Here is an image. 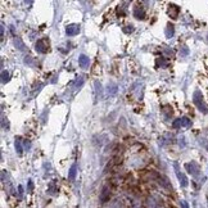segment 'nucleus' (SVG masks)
Instances as JSON below:
<instances>
[{"mask_svg": "<svg viewBox=\"0 0 208 208\" xmlns=\"http://www.w3.org/2000/svg\"><path fill=\"white\" fill-rule=\"evenodd\" d=\"M193 102H194V104L196 106V108H198L202 113H204V114L208 113V106L204 103L203 95H202L200 90H195L194 91V94H193Z\"/></svg>", "mask_w": 208, "mask_h": 208, "instance_id": "f257e3e1", "label": "nucleus"}, {"mask_svg": "<svg viewBox=\"0 0 208 208\" xmlns=\"http://www.w3.org/2000/svg\"><path fill=\"white\" fill-rule=\"evenodd\" d=\"M173 167H175V173H176V176H177L179 181H180V185H181L183 188H186V186H188V184H189L188 177L185 176V175H184L181 171H180V168H179V163H177V162H173Z\"/></svg>", "mask_w": 208, "mask_h": 208, "instance_id": "f03ea898", "label": "nucleus"}, {"mask_svg": "<svg viewBox=\"0 0 208 208\" xmlns=\"http://www.w3.org/2000/svg\"><path fill=\"white\" fill-rule=\"evenodd\" d=\"M35 49L37 53H41V54H45L49 50V40L48 39H40L36 41V45Z\"/></svg>", "mask_w": 208, "mask_h": 208, "instance_id": "7ed1b4c3", "label": "nucleus"}, {"mask_svg": "<svg viewBox=\"0 0 208 208\" xmlns=\"http://www.w3.org/2000/svg\"><path fill=\"white\" fill-rule=\"evenodd\" d=\"M185 168H186V171H188L189 173L193 175V176H198L199 172H200V167H199V165H198L196 162H194V161H191V162L186 163V165H185Z\"/></svg>", "mask_w": 208, "mask_h": 208, "instance_id": "20e7f679", "label": "nucleus"}, {"mask_svg": "<svg viewBox=\"0 0 208 208\" xmlns=\"http://www.w3.org/2000/svg\"><path fill=\"white\" fill-rule=\"evenodd\" d=\"M167 13H168V15L171 17L172 19H176L177 17H179V13H180V8L177 7V5H175V4H171L168 7V9H167Z\"/></svg>", "mask_w": 208, "mask_h": 208, "instance_id": "39448f33", "label": "nucleus"}, {"mask_svg": "<svg viewBox=\"0 0 208 208\" xmlns=\"http://www.w3.org/2000/svg\"><path fill=\"white\" fill-rule=\"evenodd\" d=\"M65 34L68 36H76L80 34V26L79 25H69L65 29Z\"/></svg>", "mask_w": 208, "mask_h": 208, "instance_id": "423d86ee", "label": "nucleus"}, {"mask_svg": "<svg viewBox=\"0 0 208 208\" xmlns=\"http://www.w3.org/2000/svg\"><path fill=\"white\" fill-rule=\"evenodd\" d=\"M109 198H111V191H109L108 186H104L102 193H100L99 199H100L102 203H107V202H109Z\"/></svg>", "mask_w": 208, "mask_h": 208, "instance_id": "0eeeda50", "label": "nucleus"}, {"mask_svg": "<svg viewBox=\"0 0 208 208\" xmlns=\"http://www.w3.org/2000/svg\"><path fill=\"white\" fill-rule=\"evenodd\" d=\"M134 17L136 19H144L145 18V12L140 5H136V7L134 8Z\"/></svg>", "mask_w": 208, "mask_h": 208, "instance_id": "6e6552de", "label": "nucleus"}, {"mask_svg": "<svg viewBox=\"0 0 208 208\" xmlns=\"http://www.w3.org/2000/svg\"><path fill=\"white\" fill-rule=\"evenodd\" d=\"M158 184L161 185V186L163 189H167V190H171L172 191V186H171V184H169L168 181V179L167 177H162V176H158Z\"/></svg>", "mask_w": 208, "mask_h": 208, "instance_id": "1a4fd4ad", "label": "nucleus"}, {"mask_svg": "<svg viewBox=\"0 0 208 208\" xmlns=\"http://www.w3.org/2000/svg\"><path fill=\"white\" fill-rule=\"evenodd\" d=\"M79 64H80L81 68H87V67H89V64H90L89 57H86V55H84V54H81L80 58H79Z\"/></svg>", "mask_w": 208, "mask_h": 208, "instance_id": "9d476101", "label": "nucleus"}, {"mask_svg": "<svg viewBox=\"0 0 208 208\" xmlns=\"http://www.w3.org/2000/svg\"><path fill=\"white\" fill-rule=\"evenodd\" d=\"M127 2H130V0H123L122 4H119V5H118V8H117V15H119V17H122V15H125V14H126Z\"/></svg>", "mask_w": 208, "mask_h": 208, "instance_id": "9b49d317", "label": "nucleus"}, {"mask_svg": "<svg viewBox=\"0 0 208 208\" xmlns=\"http://www.w3.org/2000/svg\"><path fill=\"white\" fill-rule=\"evenodd\" d=\"M76 173H77V166L72 165V166H71V168H69V172H68V180H69V181H75Z\"/></svg>", "mask_w": 208, "mask_h": 208, "instance_id": "f8f14e48", "label": "nucleus"}, {"mask_svg": "<svg viewBox=\"0 0 208 208\" xmlns=\"http://www.w3.org/2000/svg\"><path fill=\"white\" fill-rule=\"evenodd\" d=\"M14 146H15V152H17L18 154H22V152H23V146H22V139L19 138V136L15 138Z\"/></svg>", "mask_w": 208, "mask_h": 208, "instance_id": "ddd939ff", "label": "nucleus"}, {"mask_svg": "<svg viewBox=\"0 0 208 208\" xmlns=\"http://www.w3.org/2000/svg\"><path fill=\"white\" fill-rule=\"evenodd\" d=\"M165 34H166V37H167V39H171V37L173 36V34H175V27H173V25H171V23L167 25Z\"/></svg>", "mask_w": 208, "mask_h": 208, "instance_id": "4468645a", "label": "nucleus"}, {"mask_svg": "<svg viewBox=\"0 0 208 208\" xmlns=\"http://www.w3.org/2000/svg\"><path fill=\"white\" fill-rule=\"evenodd\" d=\"M168 61H166L165 58H157V67H161V68H166L168 67Z\"/></svg>", "mask_w": 208, "mask_h": 208, "instance_id": "2eb2a0df", "label": "nucleus"}, {"mask_svg": "<svg viewBox=\"0 0 208 208\" xmlns=\"http://www.w3.org/2000/svg\"><path fill=\"white\" fill-rule=\"evenodd\" d=\"M14 44H15V46H17L21 52H23L25 49H26V46H25L23 41H22V40L19 39V37H15V39H14Z\"/></svg>", "mask_w": 208, "mask_h": 208, "instance_id": "dca6fc26", "label": "nucleus"}, {"mask_svg": "<svg viewBox=\"0 0 208 208\" xmlns=\"http://www.w3.org/2000/svg\"><path fill=\"white\" fill-rule=\"evenodd\" d=\"M107 91L108 94H114V92L117 91V85L116 84H108V87H107Z\"/></svg>", "mask_w": 208, "mask_h": 208, "instance_id": "f3484780", "label": "nucleus"}, {"mask_svg": "<svg viewBox=\"0 0 208 208\" xmlns=\"http://www.w3.org/2000/svg\"><path fill=\"white\" fill-rule=\"evenodd\" d=\"M191 126V121L188 117H183L181 118V127H190Z\"/></svg>", "mask_w": 208, "mask_h": 208, "instance_id": "a211bd4d", "label": "nucleus"}, {"mask_svg": "<svg viewBox=\"0 0 208 208\" xmlns=\"http://www.w3.org/2000/svg\"><path fill=\"white\" fill-rule=\"evenodd\" d=\"M48 191H49V194H52V195L57 194V191H58V188L55 186V184H54V183H52L50 185H49V189H48Z\"/></svg>", "mask_w": 208, "mask_h": 208, "instance_id": "6ab92c4d", "label": "nucleus"}, {"mask_svg": "<svg viewBox=\"0 0 208 208\" xmlns=\"http://www.w3.org/2000/svg\"><path fill=\"white\" fill-rule=\"evenodd\" d=\"M84 82H85L84 77H77V80L75 81V87H76V89H80V87L84 85Z\"/></svg>", "mask_w": 208, "mask_h": 208, "instance_id": "aec40b11", "label": "nucleus"}, {"mask_svg": "<svg viewBox=\"0 0 208 208\" xmlns=\"http://www.w3.org/2000/svg\"><path fill=\"white\" fill-rule=\"evenodd\" d=\"M9 81V73L7 72V71H2V82L5 84V82H8Z\"/></svg>", "mask_w": 208, "mask_h": 208, "instance_id": "412c9836", "label": "nucleus"}, {"mask_svg": "<svg viewBox=\"0 0 208 208\" xmlns=\"http://www.w3.org/2000/svg\"><path fill=\"white\" fill-rule=\"evenodd\" d=\"M163 113L166 114V117H167V118H169V117L172 116V108L169 107V106H166V107H165V109H163Z\"/></svg>", "mask_w": 208, "mask_h": 208, "instance_id": "4be33fe9", "label": "nucleus"}, {"mask_svg": "<svg viewBox=\"0 0 208 208\" xmlns=\"http://www.w3.org/2000/svg\"><path fill=\"white\" fill-rule=\"evenodd\" d=\"M122 31L125 32V34H131V32L134 31V26H133V25H127V26H125L123 29H122Z\"/></svg>", "mask_w": 208, "mask_h": 208, "instance_id": "5701e85b", "label": "nucleus"}, {"mask_svg": "<svg viewBox=\"0 0 208 208\" xmlns=\"http://www.w3.org/2000/svg\"><path fill=\"white\" fill-rule=\"evenodd\" d=\"M172 127L173 129H180V127H181V118H179V119H176V121H173L172 122Z\"/></svg>", "mask_w": 208, "mask_h": 208, "instance_id": "b1692460", "label": "nucleus"}, {"mask_svg": "<svg viewBox=\"0 0 208 208\" xmlns=\"http://www.w3.org/2000/svg\"><path fill=\"white\" fill-rule=\"evenodd\" d=\"M180 54H181V57L188 55V54H189V49H188L186 46H183V48H181V50H180Z\"/></svg>", "mask_w": 208, "mask_h": 208, "instance_id": "393cba45", "label": "nucleus"}, {"mask_svg": "<svg viewBox=\"0 0 208 208\" xmlns=\"http://www.w3.org/2000/svg\"><path fill=\"white\" fill-rule=\"evenodd\" d=\"M23 146H25L26 150H30V149H31V143H30V140H25V141H23Z\"/></svg>", "mask_w": 208, "mask_h": 208, "instance_id": "a878e982", "label": "nucleus"}, {"mask_svg": "<svg viewBox=\"0 0 208 208\" xmlns=\"http://www.w3.org/2000/svg\"><path fill=\"white\" fill-rule=\"evenodd\" d=\"M32 190H34V183H32V180H29V191Z\"/></svg>", "mask_w": 208, "mask_h": 208, "instance_id": "bb28decb", "label": "nucleus"}, {"mask_svg": "<svg viewBox=\"0 0 208 208\" xmlns=\"http://www.w3.org/2000/svg\"><path fill=\"white\" fill-rule=\"evenodd\" d=\"M18 193H19V196H22V194H23V186L22 185L18 186Z\"/></svg>", "mask_w": 208, "mask_h": 208, "instance_id": "cd10ccee", "label": "nucleus"}, {"mask_svg": "<svg viewBox=\"0 0 208 208\" xmlns=\"http://www.w3.org/2000/svg\"><path fill=\"white\" fill-rule=\"evenodd\" d=\"M206 148H207V150H208V143H206Z\"/></svg>", "mask_w": 208, "mask_h": 208, "instance_id": "c85d7f7f", "label": "nucleus"}]
</instances>
